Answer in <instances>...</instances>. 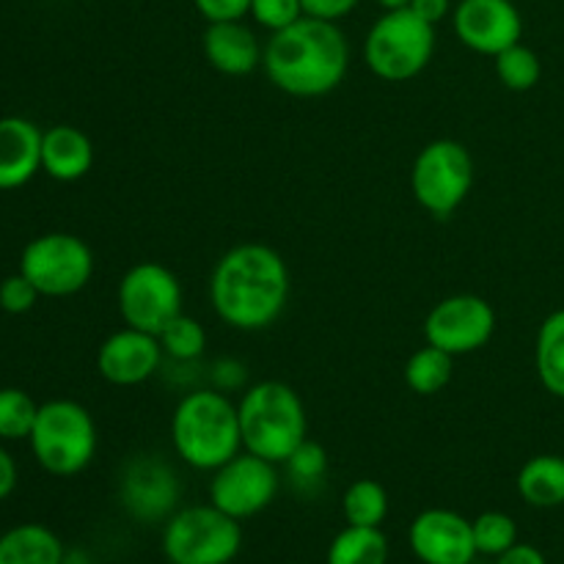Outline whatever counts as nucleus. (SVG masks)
I'll list each match as a JSON object with an SVG mask.
<instances>
[{"instance_id":"nucleus-1","label":"nucleus","mask_w":564,"mask_h":564,"mask_svg":"<svg viewBox=\"0 0 564 564\" xmlns=\"http://www.w3.org/2000/svg\"><path fill=\"white\" fill-rule=\"evenodd\" d=\"M290 268L275 248L240 242L215 262L209 303L218 319L242 334L268 330L290 303Z\"/></svg>"},{"instance_id":"nucleus-2","label":"nucleus","mask_w":564,"mask_h":564,"mask_svg":"<svg viewBox=\"0 0 564 564\" xmlns=\"http://www.w3.org/2000/svg\"><path fill=\"white\" fill-rule=\"evenodd\" d=\"M262 69L268 80L290 97H325L345 83L350 42L339 22L301 17L295 25L270 33Z\"/></svg>"},{"instance_id":"nucleus-3","label":"nucleus","mask_w":564,"mask_h":564,"mask_svg":"<svg viewBox=\"0 0 564 564\" xmlns=\"http://www.w3.org/2000/svg\"><path fill=\"white\" fill-rule=\"evenodd\" d=\"M171 444L185 466L209 474L240 455V411L231 397L213 386L185 391L171 416Z\"/></svg>"},{"instance_id":"nucleus-4","label":"nucleus","mask_w":564,"mask_h":564,"mask_svg":"<svg viewBox=\"0 0 564 564\" xmlns=\"http://www.w3.org/2000/svg\"><path fill=\"white\" fill-rule=\"evenodd\" d=\"M242 449L284 466L286 457L308 438V413L301 394L281 380H262L242 391L240 402Z\"/></svg>"},{"instance_id":"nucleus-5","label":"nucleus","mask_w":564,"mask_h":564,"mask_svg":"<svg viewBox=\"0 0 564 564\" xmlns=\"http://www.w3.org/2000/svg\"><path fill=\"white\" fill-rule=\"evenodd\" d=\"M28 444H31L33 460L50 477H77L97 457V422L91 411L75 400L42 402Z\"/></svg>"},{"instance_id":"nucleus-6","label":"nucleus","mask_w":564,"mask_h":564,"mask_svg":"<svg viewBox=\"0 0 564 564\" xmlns=\"http://www.w3.org/2000/svg\"><path fill=\"white\" fill-rule=\"evenodd\" d=\"M435 25L411 9H391L364 36V64L386 83H408L422 75L435 55Z\"/></svg>"},{"instance_id":"nucleus-7","label":"nucleus","mask_w":564,"mask_h":564,"mask_svg":"<svg viewBox=\"0 0 564 564\" xmlns=\"http://www.w3.org/2000/svg\"><path fill=\"white\" fill-rule=\"evenodd\" d=\"M160 545L171 564H231L240 556L242 527L215 505L180 507L165 521Z\"/></svg>"},{"instance_id":"nucleus-8","label":"nucleus","mask_w":564,"mask_h":564,"mask_svg":"<svg viewBox=\"0 0 564 564\" xmlns=\"http://www.w3.org/2000/svg\"><path fill=\"white\" fill-rule=\"evenodd\" d=\"M474 187V158L460 141L438 138L416 154L411 169V193L433 218H449L466 204Z\"/></svg>"},{"instance_id":"nucleus-9","label":"nucleus","mask_w":564,"mask_h":564,"mask_svg":"<svg viewBox=\"0 0 564 564\" xmlns=\"http://www.w3.org/2000/svg\"><path fill=\"white\" fill-rule=\"evenodd\" d=\"M20 273L42 297H69L86 290L94 275V253L83 237L47 231L22 248Z\"/></svg>"},{"instance_id":"nucleus-10","label":"nucleus","mask_w":564,"mask_h":564,"mask_svg":"<svg viewBox=\"0 0 564 564\" xmlns=\"http://www.w3.org/2000/svg\"><path fill=\"white\" fill-rule=\"evenodd\" d=\"M116 303L124 325L158 336L171 319L185 312V292L171 268L160 262H138L119 279Z\"/></svg>"},{"instance_id":"nucleus-11","label":"nucleus","mask_w":564,"mask_h":564,"mask_svg":"<svg viewBox=\"0 0 564 564\" xmlns=\"http://www.w3.org/2000/svg\"><path fill=\"white\" fill-rule=\"evenodd\" d=\"M281 490L279 466L264 457L242 449L220 468H215L209 479V505L231 516L235 521H248L259 516L275 501Z\"/></svg>"},{"instance_id":"nucleus-12","label":"nucleus","mask_w":564,"mask_h":564,"mask_svg":"<svg viewBox=\"0 0 564 564\" xmlns=\"http://www.w3.org/2000/svg\"><path fill=\"white\" fill-rule=\"evenodd\" d=\"M182 482L165 457L135 455L119 474V505L138 523H165L180 510Z\"/></svg>"},{"instance_id":"nucleus-13","label":"nucleus","mask_w":564,"mask_h":564,"mask_svg":"<svg viewBox=\"0 0 564 564\" xmlns=\"http://www.w3.org/2000/svg\"><path fill=\"white\" fill-rule=\"evenodd\" d=\"M494 334L496 308L471 292L444 297L424 319V341L455 358L482 350Z\"/></svg>"},{"instance_id":"nucleus-14","label":"nucleus","mask_w":564,"mask_h":564,"mask_svg":"<svg viewBox=\"0 0 564 564\" xmlns=\"http://www.w3.org/2000/svg\"><path fill=\"white\" fill-rule=\"evenodd\" d=\"M452 28L468 50L490 58L523 39V17L512 0H460L452 11Z\"/></svg>"},{"instance_id":"nucleus-15","label":"nucleus","mask_w":564,"mask_h":564,"mask_svg":"<svg viewBox=\"0 0 564 564\" xmlns=\"http://www.w3.org/2000/svg\"><path fill=\"white\" fill-rule=\"evenodd\" d=\"M408 545L422 564H468L479 560L471 521L444 507H433L413 518Z\"/></svg>"},{"instance_id":"nucleus-16","label":"nucleus","mask_w":564,"mask_h":564,"mask_svg":"<svg viewBox=\"0 0 564 564\" xmlns=\"http://www.w3.org/2000/svg\"><path fill=\"white\" fill-rule=\"evenodd\" d=\"M165 356L160 339L147 330L124 325L121 330L110 334L97 350V372L105 383L116 389H132L163 369Z\"/></svg>"},{"instance_id":"nucleus-17","label":"nucleus","mask_w":564,"mask_h":564,"mask_svg":"<svg viewBox=\"0 0 564 564\" xmlns=\"http://www.w3.org/2000/svg\"><path fill=\"white\" fill-rule=\"evenodd\" d=\"M202 47L207 64L226 77L251 75L264 58V44L259 42L257 31L242 20L207 22Z\"/></svg>"},{"instance_id":"nucleus-18","label":"nucleus","mask_w":564,"mask_h":564,"mask_svg":"<svg viewBox=\"0 0 564 564\" xmlns=\"http://www.w3.org/2000/svg\"><path fill=\"white\" fill-rule=\"evenodd\" d=\"M42 132L25 116L0 119V191H20L42 171Z\"/></svg>"},{"instance_id":"nucleus-19","label":"nucleus","mask_w":564,"mask_h":564,"mask_svg":"<svg viewBox=\"0 0 564 564\" xmlns=\"http://www.w3.org/2000/svg\"><path fill=\"white\" fill-rule=\"evenodd\" d=\"M94 143L80 127L53 124L42 132V171L55 182H77L91 171Z\"/></svg>"},{"instance_id":"nucleus-20","label":"nucleus","mask_w":564,"mask_h":564,"mask_svg":"<svg viewBox=\"0 0 564 564\" xmlns=\"http://www.w3.org/2000/svg\"><path fill=\"white\" fill-rule=\"evenodd\" d=\"M66 549L53 529L20 523L0 534V564H64Z\"/></svg>"},{"instance_id":"nucleus-21","label":"nucleus","mask_w":564,"mask_h":564,"mask_svg":"<svg viewBox=\"0 0 564 564\" xmlns=\"http://www.w3.org/2000/svg\"><path fill=\"white\" fill-rule=\"evenodd\" d=\"M518 496L529 507L554 510L564 505V457L562 455H534L521 466L516 477Z\"/></svg>"},{"instance_id":"nucleus-22","label":"nucleus","mask_w":564,"mask_h":564,"mask_svg":"<svg viewBox=\"0 0 564 564\" xmlns=\"http://www.w3.org/2000/svg\"><path fill=\"white\" fill-rule=\"evenodd\" d=\"M534 369L551 397L564 400V308H556L540 323L534 339Z\"/></svg>"},{"instance_id":"nucleus-23","label":"nucleus","mask_w":564,"mask_h":564,"mask_svg":"<svg viewBox=\"0 0 564 564\" xmlns=\"http://www.w3.org/2000/svg\"><path fill=\"white\" fill-rule=\"evenodd\" d=\"M325 564H389V538L380 527H345L330 540Z\"/></svg>"},{"instance_id":"nucleus-24","label":"nucleus","mask_w":564,"mask_h":564,"mask_svg":"<svg viewBox=\"0 0 564 564\" xmlns=\"http://www.w3.org/2000/svg\"><path fill=\"white\" fill-rule=\"evenodd\" d=\"M405 386L419 397H435L452 383L455 375V356L424 345L405 361Z\"/></svg>"},{"instance_id":"nucleus-25","label":"nucleus","mask_w":564,"mask_h":564,"mask_svg":"<svg viewBox=\"0 0 564 564\" xmlns=\"http://www.w3.org/2000/svg\"><path fill=\"white\" fill-rule=\"evenodd\" d=\"M341 516L347 527H383L389 518V494L378 479H356L341 496Z\"/></svg>"},{"instance_id":"nucleus-26","label":"nucleus","mask_w":564,"mask_h":564,"mask_svg":"<svg viewBox=\"0 0 564 564\" xmlns=\"http://www.w3.org/2000/svg\"><path fill=\"white\" fill-rule=\"evenodd\" d=\"M494 69L501 86L510 88V91H532L540 77H543V61L532 47L518 42L507 47L505 53L496 55Z\"/></svg>"},{"instance_id":"nucleus-27","label":"nucleus","mask_w":564,"mask_h":564,"mask_svg":"<svg viewBox=\"0 0 564 564\" xmlns=\"http://www.w3.org/2000/svg\"><path fill=\"white\" fill-rule=\"evenodd\" d=\"M160 347H163L165 361H202L204 350H207V330L198 319L187 317L185 312L176 319H171L163 330L158 334Z\"/></svg>"},{"instance_id":"nucleus-28","label":"nucleus","mask_w":564,"mask_h":564,"mask_svg":"<svg viewBox=\"0 0 564 564\" xmlns=\"http://www.w3.org/2000/svg\"><path fill=\"white\" fill-rule=\"evenodd\" d=\"M39 402L28 391L6 386L0 389V441H28L36 424Z\"/></svg>"},{"instance_id":"nucleus-29","label":"nucleus","mask_w":564,"mask_h":564,"mask_svg":"<svg viewBox=\"0 0 564 564\" xmlns=\"http://www.w3.org/2000/svg\"><path fill=\"white\" fill-rule=\"evenodd\" d=\"M474 529V545H477L479 556H501L518 543V523L516 518L507 512L488 510L471 521Z\"/></svg>"},{"instance_id":"nucleus-30","label":"nucleus","mask_w":564,"mask_h":564,"mask_svg":"<svg viewBox=\"0 0 564 564\" xmlns=\"http://www.w3.org/2000/svg\"><path fill=\"white\" fill-rule=\"evenodd\" d=\"M286 479L295 490H312L323 485L325 474H328V449L319 441L306 438L284 463Z\"/></svg>"},{"instance_id":"nucleus-31","label":"nucleus","mask_w":564,"mask_h":564,"mask_svg":"<svg viewBox=\"0 0 564 564\" xmlns=\"http://www.w3.org/2000/svg\"><path fill=\"white\" fill-rule=\"evenodd\" d=\"M248 17H251L259 28L275 33L295 25V22L306 14H303L301 0H251Z\"/></svg>"},{"instance_id":"nucleus-32","label":"nucleus","mask_w":564,"mask_h":564,"mask_svg":"<svg viewBox=\"0 0 564 564\" xmlns=\"http://www.w3.org/2000/svg\"><path fill=\"white\" fill-rule=\"evenodd\" d=\"M39 290L22 273L6 275L0 281V308L6 314H28L39 301Z\"/></svg>"},{"instance_id":"nucleus-33","label":"nucleus","mask_w":564,"mask_h":564,"mask_svg":"<svg viewBox=\"0 0 564 564\" xmlns=\"http://www.w3.org/2000/svg\"><path fill=\"white\" fill-rule=\"evenodd\" d=\"M207 380L213 389L231 394V391H246L248 389V369L246 364L237 361V358H218L207 367Z\"/></svg>"},{"instance_id":"nucleus-34","label":"nucleus","mask_w":564,"mask_h":564,"mask_svg":"<svg viewBox=\"0 0 564 564\" xmlns=\"http://www.w3.org/2000/svg\"><path fill=\"white\" fill-rule=\"evenodd\" d=\"M193 6L207 22H224L248 17L251 0H193Z\"/></svg>"},{"instance_id":"nucleus-35","label":"nucleus","mask_w":564,"mask_h":564,"mask_svg":"<svg viewBox=\"0 0 564 564\" xmlns=\"http://www.w3.org/2000/svg\"><path fill=\"white\" fill-rule=\"evenodd\" d=\"M301 3H303V14L306 17L339 22V20H345L347 14H352L361 0H301Z\"/></svg>"},{"instance_id":"nucleus-36","label":"nucleus","mask_w":564,"mask_h":564,"mask_svg":"<svg viewBox=\"0 0 564 564\" xmlns=\"http://www.w3.org/2000/svg\"><path fill=\"white\" fill-rule=\"evenodd\" d=\"M408 9L422 17L424 22H430V25H438L446 17H452L455 6H452V0H411Z\"/></svg>"},{"instance_id":"nucleus-37","label":"nucleus","mask_w":564,"mask_h":564,"mask_svg":"<svg viewBox=\"0 0 564 564\" xmlns=\"http://www.w3.org/2000/svg\"><path fill=\"white\" fill-rule=\"evenodd\" d=\"M494 564H549L543 551L532 543H516L510 551L496 556Z\"/></svg>"},{"instance_id":"nucleus-38","label":"nucleus","mask_w":564,"mask_h":564,"mask_svg":"<svg viewBox=\"0 0 564 564\" xmlns=\"http://www.w3.org/2000/svg\"><path fill=\"white\" fill-rule=\"evenodd\" d=\"M17 482H20V471H17L14 457L9 455V449L0 446V501L14 494Z\"/></svg>"},{"instance_id":"nucleus-39","label":"nucleus","mask_w":564,"mask_h":564,"mask_svg":"<svg viewBox=\"0 0 564 564\" xmlns=\"http://www.w3.org/2000/svg\"><path fill=\"white\" fill-rule=\"evenodd\" d=\"M64 564H94V562L86 551H66Z\"/></svg>"},{"instance_id":"nucleus-40","label":"nucleus","mask_w":564,"mask_h":564,"mask_svg":"<svg viewBox=\"0 0 564 564\" xmlns=\"http://www.w3.org/2000/svg\"><path fill=\"white\" fill-rule=\"evenodd\" d=\"M380 6H383L386 11H391V9H405V6H411V0H378Z\"/></svg>"},{"instance_id":"nucleus-41","label":"nucleus","mask_w":564,"mask_h":564,"mask_svg":"<svg viewBox=\"0 0 564 564\" xmlns=\"http://www.w3.org/2000/svg\"><path fill=\"white\" fill-rule=\"evenodd\" d=\"M468 564H479V562H477V560H474V562H468Z\"/></svg>"},{"instance_id":"nucleus-42","label":"nucleus","mask_w":564,"mask_h":564,"mask_svg":"<svg viewBox=\"0 0 564 564\" xmlns=\"http://www.w3.org/2000/svg\"><path fill=\"white\" fill-rule=\"evenodd\" d=\"M169 564H171V562H169Z\"/></svg>"}]
</instances>
